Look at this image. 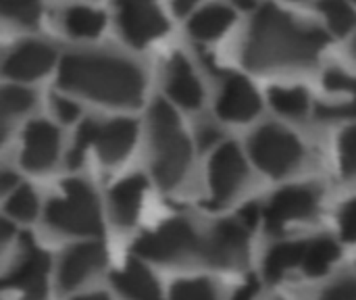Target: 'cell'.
<instances>
[{
	"mask_svg": "<svg viewBox=\"0 0 356 300\" xmlns=\"http://www.w3.org/2000/svg\"><path fill=\"white\" fill-rule=\"evenodd\" d=\"M63 196L52 198L46 207V223L73 236H96L102 232L100 209L92 188L81 180H67Z\"/></svg>",
	"mask_w": 356,
	"mask_h": 300,
	"instance_id": "obj_4",
	"label": "cell"
},
{
	"mask_svg": "<svg viewBox=\"0 0 356 300\" xmlns=\"http://www.w3.org/2000/svg\"><path fill=\"white\" fill-rule=\"evenodd\" d=\"M355 2H356V0H355Z\"/></svg>",
	"mask_w": 356,
	"mask_h": 300,
	"instance_id": "obj_45",
	"label": "cell"
},
{
	"mask_svg": "<svg viewBox=\"0 0 356 300\" xmlns=\"http://www.w3.org/2000/svg\"><path fill=\"white\" fill-rule=\"evenodd\" d=\"M234 4H238V6H242V8H252L254 6V0H234Z\"/></svg>",
	"mask_w": 356,
	"mask_h": 300,
	"instance_id": "obj_43",
	"label": "cell"
},
{
	"mask_svg": "<svg viewBox=\"0 0 356 300\" xmlns=\"http://www.w3.org/2000/svg\"><path fill=\"white\" fill-rule=\"evenodd\" d=\"M146 190V180L142 175H131L123 182H119L111 190V213L117 226L121 228H131L138 219L140 207H142V196Z\"/></svg>",
	"mask_w": 356,
	"mask_h": 300,
	"instance_id": "obj_17",
	"label": "cell"
},
{
	"mask_svg": "<svg viewBox=\"0 0 356 300\" xmlns=\"http://www.w3.org/2000/svg\"><path fill=\"white\" fill-rule=\"evenodd\" d=\"M33 104V94L19 86H6L2 90V117L10 119L13 115L25 113Z\"/></svg>",
	"mask_w": 356,
	"mask_h": 300,
	"instance_id": "obj_29",
	"label": "cell"
},
{
	"mask_svg": "<svg viewBox=\"0 0 356 300\" xmlns=\"http://www.w3.org/2000/svg\"><path fill=\"white\" fill-rule=\"evenodd\" d=\"M134 253L156 263H202L204 238L186 219H171L144 234L134 244Z\"/></svg>",
	"mask_w": 356,
	"mask_h": 300,
	"instance_id": "obj_5",
	"label": "cell"
},
{
	"mask_svg": "<svg viewBox=\"0 0 356 300\" xmlns=\"http://www.w3.org/2000/svg\"><path fill=\"white\" fill-rule=\"evenodd\" d=\"M169 300H217V292L209 280H181L173 284Z\"/></svg>",
	"mask_w": 356,
	"mask_h": 300,
	"instance_id": "obj_28",
	"label": "cell"
},
{
	"mask_svg": "<svg viewBox=\"0 0 356 300\" xmlns=\"http://www.w3.org/2000/svg\"><path fill=\"white\" fill-rule=\"evenodd\" d=\"M327 42L319 27L300 25L277 6L265 4L250 25L242 58L254 71L302 67L317 61Z\"/></svg>",
	"mask_w": 356,
	"mask_h": 300,
	"instance_id": "obj_1",
	"label": "cell"
},
{
	"mask_svg": "<svg viewBox=\"0 0 356 300\" xmlns=\"http://www.w3.org/2000/svg\"><path fill=\"white\" fill-rule=\"evenodd\" d=\"M73 300H108V297L106 294H88V297H79Z\"/></svg>",
	"mask_w": 356,
	"mask_h": 300,
	"instance_id": "obj_42",
	"label": "cell"
},
{
	"mask_svg": "<svg viewBox=\"0 0 356 300\" xmlns=\"http://www.w3.org/2000/svg\"><path fill=\"white\" fill-rule=\"evenodd\" d=\"M136 123L129 119H117L106 125H98V134L94 146L98 148V157L104 163H119L123 161L134 142H136Z\"/></svg>",
	"mask_w": 356,
	"mask_h": 300,
	"instance_id": "obj_16",
	"label": "cell"
},
{
	"mask_svg": "<svg viewBox=\"0 0 356 300\" xmlns=\"http://www.w3.org/2000/svg\"><path fill=\"white\" fill-rule=\"evenodd\" d=\"M259 217H261V213H259V207L257 205H246L242 211H240V215H238V221L244 226V228H254L257 226V221H259Z\"/></svg>",
	"mask_w": 356,
	"mask_h": 300,
	"instance_id": "obj_37",
	"label": "cell"
},
{
	"mask_svg": "<svg viewBox=\"0 0 356 300\" xmlns=\"http://www.w3.org/2000/svg\"><path fill=\"white\" fill-rule=\"evenodd\" d=\"M319 207V194L309 186H290L280 190L265 209L267 230L277 234L286 223L296 219H309Z\"/></svg>",
	"mask_w": 356,
	"mask_h": 300,
	"instance_id": "obj_11",
	"label": "cell"
},
{
	"mask_svg": "<svg viewBox=\"0 0 356 300\" xmlns=\"http://www.w3.org/2000/svg\"><path fill=\"white\" fill-rule=\"evenodd\" d=\"M13 186L17 188V175L4 171V173H2V180H0V190H2V192H8Z\"/></svg>",
	"mask_w": 356,
	"mask_h": 300,
	"instance_id": "obj_39",
	"label": "cell"
},
{
	"mask_svg": "<svg viewBox=\"0 0 356 300\" xmlns=\"http://www.w3.org/2000/svg\"><path fill=\"white\" fill-rule=\"evenodd\" d=\"M106 261L104 246L98 242H88L73 246L65 253L60 267H58V286L63 292L77 288L83 284L92 274H96Z\"/></svg>",
	"mask_w": 356,
	"mask_h": 300,
	"instance_id": "obj_13",
	"label": "cell"
},
{
	"mask_svg": "<svg viewBox=\"0 0 356 300\" xmlns=\"http://www.w3.org/2000/svg\"><path fill=\"white\" fill-rule=\"evenodd\" d=\"M234 19H236V15L229 6L211 4V6H204L200 13H196L190 19L188 29L198 40H213V38H219L234 23Z\"/></svg>",
	"mask_w": 356,
	"mask_h": 300,
	"instance_id": "obj_20",
	"label": "cell"
},
{
	"mask_svg": "<svg viewBox=\"0 0 356 300\" xmlns=\"http://www.w3.org/2000/svg\"><path fill=\"white\" fill-rule=\"evenodd\" d=\"M261 111V98L257 90L240 75H234L223 86V92L217 100V115L223 121H248Z\"/></svg>",
	"mask_w": 356,
	"mask_h": 300,
	"instance_id": "obj_14",
	"label": "cell"
},
{
	"mask_svg": "<svg viewBox=\"0 0 356 300\" xmlns=\"http://www.w3.org/2000/svg\"><path fill=\"white\" fill-rule=\"evenodd\" d=\"M2 10L6 17L33 25L40 17V2L38 0H2Z\"/></svg>",
	"mask_w": 356,
	"mask_h": 300,
	"instance_id": "obj_31",
	"label": "cell"
},
{
	"mask_svg": "<svg viewBox=\"0 0 356 300\" xmlns=\"http://www.w3.org/2000/svg\"><path fill=\"white\" fill-rule=\"evenodd\" d=\"M0 230H2V242H6L10 236H13V226L8 221H2L0 223Z\"/></svg>",
	"mask_w": 356,
	"mask_h": 300,
	"instance_id": "obj_41",
	"label": "cell"
},
{
	"mask_svg": "<svg viewBox=\"0 0 356 300\" xmlns=\"http://www.w3.org/2000/svg\"><path fill=\"white\" fill-rule=\"evenodd\" d=\"M269 102L277 113L290 117H300L309 111V96L302 88H271Z\"/></svg>",
	"mask_w": 356,
	"mask_h": 300,
	"instance_id": "obj_25",
	"label": "cell"
},
{
	"mask_svg": "<svg viewBox=\"0 0 356 300\" xmlns=\"http://www.w3.org/2000/svg\"><path fill=\"white\" fill-rule=\"evenodd\" d=\"M219 142V132L211 125H204L198 129V146L202 150H209L211 146H215Z\"/></svg>",
	"mask_w": 356,
	"mask_h": 300,
	"instance_id": "obj_36",
	"label": "cell"
},
{
	"mask_svg": "<svg viewBox=\"0 0 356 300\" xmlns=\"http://www.w3.org/2000/svg\"><path fill=\"white\" fill-rule=\"evenodd\" d=\"M319 8L325 13L330 27L338 35H346L356 23V13L346 0H321Z\"/></svg>",
	"mask_w": 356,
	"mask_h": 300,
	"instance_id": "obj_26",
	"label": "cell"
},
{
	"mask_svg": "<svg viewBox=\"0 0 356 300\" xmlns=\"http://www.w3.org/2000/svg\"><path fill=\"white\" fill-rule=\"evenodd\" d=\"M248 261V228L236 221H221L204 238L202 263L219 269H240Z\"/></svg>",
	"mask_w": 356,
	"mask_h": 300,
	"instance_id": "obj_8",
	"label": "cell"
},
{
	"mask_svg": "<svg viewBox=\"0 0 356 300\" xmlns=\"http://www.w3.org/2000/svg\"><path fill=\"white\" fill-rule=\"evenodd\" d=\"M340 257V248L334 240L330 238H319L315 242H311L307 246V255H305V261H302V269L307 276H323L330 265Z\"/></svg>",
	"mask_w": 356,
	"mask_h": 300,
	"instance_id": "obj_23",
	"label": "cell"
},
{
	"mask_svg": "<svg viewBox=\"0 0 356 300\" xmlns=\"http://www.w3.org/2000/svg\"><path fill=\"white\" fill-rule=\"evenodd\" d=\"M60 134L48 121H33L25 129L21 163L29 171H46L58 157Z\"/></svg>",
	"mask_w": 356,
	"mask_h": 300,
	"instance_id": "obj_12",
	"label": "cell"
},
{
	"mask_svg": "<svg viewBox=\"0 0 356 300\" xmlns=\"http://www.w3.org/2000/svg\"><path fill=\"white\" fill-rule=\"evenodd\" d=\"M65 27L71 35L94 38L104 27V15L88 6H73L65 13Z\"/></svg>",
	"mask_w": 356,
	"mask_h": 300,
	"instance_id": "obj_24",
	"label": "cell"
},
{
	"mask_svg": "<svg viewBox=\"0 0 356 300\" xmlns=\"http://www.w3.org/2000/svg\"><path fill=\"white\" fill-rule=\"evenodd\" d=\"M340 232H342V238L346 242H356V198L342 207Z\"/></svg>",
	"mask_w": 356,
	"mask_h": 300,
	"instance_id": "obj_34",
	"label": "cell"
},
{
	"mask_svg": "<svg viewBox=\"0 0 356 300\" xmlns=\"http://www.w3.org/2000/svg\"><path fill=\"white\" fill-rule=\"evenodd\" d=\"M52 104H54L56 117H58L60 121H65V123H71V121H75V119L79 117V106H77L75 102L63 98V96H54V98H52Z\"/></svg>",
	"mask_w": 356,
	"mask_h": 300,
	"instance_id": "obj_35",
	"label": "cell"
},
{
	"mask_svg": "<svg viewBox=\"0 0 356 300\" xmlns=\"http://www.w3.org/2000/svg\"><path fill=\"white\" fill-rule=\"evenodd\" d=\"M96 134H98V125H96L94 121H83V125L79 127L77 138H75V142H73V148H71V152H69V157H67L69 167L75 169V167L81 165L83 155H86V148H88L90 144H94Z\"/></svg>",
	"mask_w": 356,
	"mask_h": 300,
	"instance_id": "obj_30",
	"label": "cell"
},
{
	"mask_svg": "<svg viewBox=\"0 0 356 300\" xmlns=\"http://www.w3.org/2000/svg\"><path fill=\"white\" fill-rule=\"evenodd\" d=\"M246 177V161L236 144H223L215 150L209 169L213 207L225 205L242 186Z\"/></svg>",
	"mask_w": 356,
	"mask_h": 300,
	"instance_id": "obj_10",
	"label": "cell"
},
{
	"mask_svg": "<svg viewBox=\"0 0 356 300\" xmlns=\"http://www.w3.org/2000/svg\"><path fill=\"white\" fill-rule=\"evenodd\" d=\"M48 255L40 251L29 240V236H23L19 261L4 278V288L19 290L23 294V300H44L48 292Z\"/></svg>",
	"mask_w": 356,
	"mask_h": 300,
	"instance_id": "obj_7",
	"label": "cell"
},
{
	"mask_svg": "<svg viewBox=\"0 0 356 300\" xmlns=\"http://www.w3.org/2000/svg\"><path fill=\"white\" fill-rule=\"evenodd\" d=\"M194 4H196V0H173V10L181 17V15H186Z\"/></svg>",
	"mask_w": 356,
	"mask_h": 300,
	"instance_id": "obj_40",
	"label": "cell"
},
{
	"mask_svg": "<svg viewBox=\"0 0 356 300\" xmlns=\"http://www.w3.org/2000/svg\"><path fill=\"white\" fill-rule=\"evenodd\" d=\"M115 288L129 300H161V290L152 274L138 261H129L121 271L113 274Z\"/></svg>",
	"mask_w": 356,
	"mask_h": 300,
	"instance_id": "obj_19",
	"label": "cell"
},
{
	"mask_svg": "<svg viewBox=\"0 0 356 300\" xmlns=\"http://www.w3.org/2000/svg\"><path fill=\"white\" fill-rule=\"evenodd\" d=\"M355 54H356V40H355Z\"/></svg>",
	"mask_w": 356,
	"mask_h": 300,
	"instance_id": "obj_44",
	"label": "cell"
},
{
	"mask_svg": "<svg viewBox=\"0 0 356 300\" xmlns=\"http://www.w3.org/2000/svg\"><path fill=\"white\" fill-rule=\"evenodd\" d=\"M150 140L154 150V180L163 190H173L188 171L192 150L179 129L175 111L163 100H156L150 111Z\"/></svg>",
	"mask_w": 356,
	"mask_h": 300,
	"instance_id": "obj_3",
	"label": "cell"
},
{
	"mask_svg": "<svg viewBox=\"0 0 356 300\" xmlns=\"http://www.w3.org/2000/svg\"><path fill=\"white\" fill-rule=\"evenodd\" d=\"M167 92L184 109H198L202 104V88L192 73L188 61L175 54L167 71Z\"/></svg>",
	"mask_w": 356,
	"mask_h": 300,
	"instance_id": "obj_18",
	"label": "cell"
},
{
	"mask_svg": "<svg viewBox=\"0 0 356 300\" xmlns=\"http://www.w3.org/2000/svg\"><path fill=\"white\" fill-rule=\"evenodd\" d=\"M321 300H356V280L353 278L338 280L323 292Z\"/></svg>",
	"mask_w": 356,
	"mask_h": 300,
	"instance_id": "obj_33",
	"label": "cell"
},
{
	"mask_svg": "<svg viewBox=\"0 0 356 300\" xmlns=\"http://www.w3.org/2000/svg\"><path fill=\"white\" fill-rule=\"evenodd\" d=\"M54 63V50L42 42H25L15 48L4 61V75L13 79H38L50 71Z\"/></svg>",
	"mask_w": 356,
	"mask_h": 300,
	"instance_id": "obj_15",
	"label": "cell"
},
{
	"mask_svg": "<svg viewBox=\"0 0 356 300\" xmlns=\"http://www.w3.org/2000/svg\"><path fill=\"white\" fill-rule=\"evenodd\" d=\"M117 4L121 31L134 46H144L169 27L154 0H117Z\"/></svg>",
	"mask_w": 356,
	"mask_h": 300,
	"instance_id": "obj_9",
	"label": "cell"
},
{
	"mask_svg": "<svg viewBox=\"0 0 356 300\" xmlns=\"http://www.w3.org/2000/svg\"><path fill=\"white\" fill-rule=\"evenodd\" d=\"M325 88L334 92H348L353 94L350 102L344 104H319L317 106V117L321 119H346V117H356V79L344 75L342 71H327L325 73Z\"/></svg>",
	"mask_w": 356,
	"mask_h": 300,
	"instance_id": "obj_22",
	"label": "cell"
},
{
	"mask_svg": "<svg viewBox=\"0 0 356 300\" xmlns=\"http://www.w3.org/2000/svg\"><path fill=\"white\" fill-rule=\"evenodd\" d=\"M259 292V284H257V280L254 278H250L238 292H236V297L232 300H252L254 299V294Z\"/></svg>",
	"mask_w": 356,
	"mask_h": 300,
	"instance_id": "obj_38",
	"label": "cell"
},
{
	"mask_svg": "<svg viewBox=\"0 0 356 300\" xmlns=\"http://www.w3.org/2000/svg\"><path fill=\"white\" fill-rule=\"evenodd\" d=\"M307 246L309 244L305 242H284V244L273 246L265 259V278L269 282H277L292 267L300 265L305 261Z\"/></svg>",
	"mask_w": 356,
	"mask_h": 300,
	"instance_id": "obj_21",
	"label": "cell"
},
{
	"mask_svg": "<svg viewBox=\"0 0 356 300\" xmlns=\"http://www.w3.org/2000/svg\"><path fill=\"white\" fill-rule=\"evenodd\" d=\"M340 167L344 177H356V125L344 129L340 138Z\"/></svg>",
	"mask_w": 356,
	"mask_h": 300,
	"instance_id": "obj_32",
	"label": "cell"
},
{
	"mask_svg": "<svg viewBox=\"0 0 356 300\" xmlns=\"http://www.w3.org/2000/svg\"><path fill=\"white\" fill-rule=\"evenodd\" d=\"M58 86L96 102L136 106L144 94V75L138 65L125 58L71 54L60 63Z\"/></svg>",
	"mask_w": 356,
	"mask_h": 300,
	"instance_id": "obj_2",
	"label": "cell"
},
{
	"mask_svg": "<svg viewBox=\"0 0 356 300\" xmlns=\"http://www.w3.org/2000/svg\"><path fill=\"white\" fill-rule=\"evenodd\" d=\"M4 211L17 221H31L38 213V196L29 186H19L8 196Z\"/></svg>",
	"mask_w": 356,
	"mask_h": 300,
	"instance_id": "obj_27",
	"label": "cell"
},
{
	"mask_svg": "<svg viewBox=\"0 0 356 300\" xmlns=\"http://www.w3.org/2000/svg\"><path fill=\"white\" fill-rule=\"evenodd\" d=\"M248 148L254 165L271 177H284L302 159V144L288 129L273 123L259 127Z\"/></svg>",
	"mask_w": 356,
	"mask_h": 300,
	"instance_id": "obj_6",
	"label": "cell"
}]
</instances>
